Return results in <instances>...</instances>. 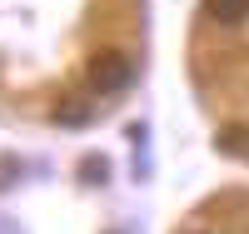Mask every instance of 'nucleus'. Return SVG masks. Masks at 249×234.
<instances>
[{
  "instance_id": "7ed1b4c3",
  "label": "nucleus",
  "mask_w": 249,
  "mask_h": 234,
  "mask_svg": "<svg viewBox=\"0 0 249 234\" xmlns=\"http://www.w3.org/2000/svg\"><path fill=\"white\" fill-rule=\"evenodd\" d=\"M214 144L224 155H249V130H244V125H224V130L214 135Z\"/></svg>"
},
{
  "instance_id": "f03ea898",
  "label": "nucleus",
  "mask_w": 249,
  "mask_h": 234,
  "mask_svg": "<svg viewBox=\"0 0 249 234\" xmlns=\"http://www.w3.org/2000/svg\"><path fill=\"white\" fill-rule=\"evenodd\" d=\"M204 15L219 25H244L249 20V0H204Z\"/></svg>"
},
{
  "instance_id": "39448f33",
  "label": "nucleus",
  "mask_w": 249,
  "mask_h": 234,
  "mask_svg": "<svg viewBox=\"0 0 249 234\" xmlns=\"http://www.w3.org/2000/svg\"><path fill=\"white\" fill-rule=\"evenodd\" d=\"M55 125H90V105H85V100L60 105V110H55Z\"/></svg>"
},
{
  "instance_id": "f257e3e1",
  "label": "nucleus",
  "mask_w": 249,
  "mask_h": 234,
  "mask_svg": "<svg viewBox=\"0 0 249 234\" xmlns=\"http://www.w3.org/2000/svg\"><path fill=\"white\" fill-rule=\"evenodd\" d=\"M130 80H135V60H130V55H120V50H100V55L90 60V90L115 95V90H124Z\"/></svg>"
},
{
  "instance_id": "20e7f679",
  "label": "nucleus",
  "mask_w": 249,
  "mask_h": 234,
  "mask_svg": "<svg viewBox=\"0 0 249 234\" xmlns=\"http://www.w3.org/2000/svg\"><path fill=\"white\" fill-rule=\"evenodd\" d=\"M110 180V160L105 155H85L80 160V184H105Z\"/></svg>"
},
{
  "instance_id": "423d86ee",
  "label": "nucleus",
  "mask_w": 249,
  "mask_h": 234,
  "mask_svg": "<svg viewBox=\"0 0 249 234\" xmlns=\"http://www.w3.org/2000/svg\"><path fill=\"white\" fill-rule=\"evenodd\" d=\"M15 180H20V160L15 155H0V195H5Z\"/></svg>"
},
{
  "instance_id": "0eeeda50",
  "label": "nucleus",
  "mask_w": 249,
  "mask_h": 234,
  "mask_svg": "<svg viewBox=\"0 0 249 234\" xmlns=\"http://www.w3.org/2000/svg\"><path fill=\"white\" fill-rule=\"evenodd\" d=\"M110 234H115V229H110Z\"/></svg>"
}]
</instances>
